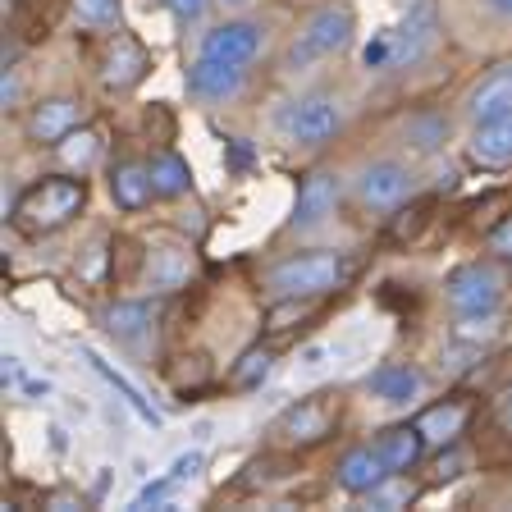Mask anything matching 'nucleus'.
I'll list each match as a JSON object with an SVG mask.
<instances>
[{
    "instance_id": "7c9ffc66",
    "label": "nucleus",
    "mask_w": 512,
    "mask_h": 512,
    "mask_svg": "<svg viewBox=\"0 0 512 512\" xmlns=\"http://www.w3.org/2000/svg\"><path fill=\"white\" fill-rule=\"evenodd\" d=\"M179 480L165 476V480H151V485H142V494L133 499V508H170V494Z\"/></svg>"
},
{
    "instance_id": "a211bd4d",
    "label": "nucleus",
    "mask_w": 512,
    "mask_h": 512,
    "mask_svg": "<svg viewBox=\"0 0 512 512\" xmlns=\"http://www.w3.org/2000/svg\"><path fill=\"white\" fill-rule=\"evenodd\" d=\"M375 448H380V458L389 471H412L421 462V453H426V435L416 426H394L375 439Z\"/></svg>"
},
{
    "instance_id": "4468645a",
    "label": "nucleus",
    "mask_w": 512,
    "mask_h": 512,
    "mask_svg": "<svg viewBox=\"0 0 512 512\" xmlns=\"http://www.w3.org/2000/svg\"><path fill=\"white\" fill-rule=\"evenodd\" d=\"M389 37H394V64H416L430 51V42H435V5L416 0L412 10H407L403 28L389 32Z\"/></svg>"
},
{
    "instance_id": "f03ea898",
    "label": "nucleus",
    "mask_w": 512,
    "mask_h": 512,
    "mask_svg": "<svg viewBox=\"0 0 512 512\" xmlns=\"http://www.w3.org/2000/svg\"><path fill=\"white\" fill-rule=\"evenodd\" d=\"M83 202H87L83 179H60V174H51V179L32 183V188L23 192L14 215H19V224L28 234H55V229H64V224L83 211Z\"/></svg>"
},
{
    "instance_id": "473e14b6",
    "label": "nucleus",
    "mask_w": 512,
    "mask_h": 512,
    "mask_svg": "<svg viewBox=\"0 0 512 512\" xmlns=\"http://www.w3.org/2000/svg\"><path fill=\"white\" fill-rule=\"evenodd\" d=\"M165 5H170V14L179 23H197L202 19V10H206V0H165Z\"/></svg>"
},
{
    "instance_id": "b1692460",
    "label": "nucleus",
    "mask_w": 512,
    "mask_h": 512,
    "mask_svg": "<svg viewBox=\"0 0 512 512\" xmlns=\"http://www.w3.org/2000/svg\"><path fill=\"white\" fill-rule=\"evenodd\" d=\"M270 371H275V348H247L234 362V371H229V384L252 394V389H261L270 380Z\"/></svg>"
},
{
    "instance_id": "cd10ccee",
    "label": "nucleus",
    "mask_w": 512,
    "mask_h": 512,
    "mask_svg": "<svg viewBox=\"0 0 512 512\" xmlns=\"http://www.w3.org/2000/svg\"><path fill=\"white\" fill-rule=\"evenodd\" d=\"M74 19L83 28H119V0H74Z\"/></svg>"
},
{
    "instance_id": "72a5a7b5",
    "label": "nucleus",
    "mask_w": 512,
    "mask_h": 512,
    "mask_svg": "<svg viewBox=\"0 0 512 512\" xmlns=\"http://www.w3.org/2000/svg\"><path fill=\"white\" fill-rule=\"evenodd\" d=\"M490 247H494L499 256H508V261H512V215H508V220H499V224L490 229Z\"/></svg>"
},
{
    "instance_id": "4be33fe9",
    "label": "nucleus",
    "mask_w": 512,
    "mask_h": 512,
    "mask_svg": "<svg viewBox=\"0 0 512 512\" xmlns=\"http://www.w3.org/2000/svg\"><path fill=\"white\" fill-rule=\"evenodd\" d=\"M106 334L115 339H138V334L151 330V302L147 298H133V302H110L106 316H101Z\"/></svg>"
},
{
    "instance_id": "9b49d317",
    "label": "nucleus",
    "mask_w": 512,
    "mask_h": 512,
    "mask_svg": "<svg viewBox=\"0 0 512 512\" xmlns=\"http://www.w3.org/2000/svg\"><path fill=\"white\" fill-rule=\"evenodd\" d=\"M238 87H243V64L197 55V64L188 69V92L202 101H229V96H238Z\"/></svg>"
},
{
    "instance_id": "dca6fc26",
    "label": "nucleus",
    "mask_w": 512,
    "mask_h": 512,
    "mask_svg": "<svg viewBox=\"0 0 512 512\" xmlns=\"http://www.w3.org/2000/svg\"><path fill=\"white\" fill-rule=\"evenodd\" d=\"M421 371L416 366H403V362H389V366H375L371 375H366V389H371L380 403L389 407H407L416 394H421Z\"/></svg>"
},
{
    "instance_id": "39448f33",
    "label": "nucleus",
    "mask_w": 512,
    "mask_h": 512,
    "mask_svg": "<svg viewBox=\"0 0 512 512\" xmlns=\"http://www.w3.org/2000/svg\"><path fill=\"white\" fill-rule=\"evenodd\" d=\"M357 197H362L366 211H394L412 197V170L398 160H371L357 174Z\"/></svg>"
},
{
    "instance_id": "c756f323",
    "label": "nucleus",
    "mask_w": 512,
    "mask_h": 512,
    "mask_svg": "<svg viewBox=\"0 0 512 512\" xmlns=\"http://www.w3.org/2000/svg\"><path fill=\"white\" fill-rule=\"evenodd\" d=\"M407 138H412V147H416V151H435L439 142L448 138V119H439V115L412 119V124H407Z\"/></svg>"
},
{
    "instance_id": "ddd939ff",
    "label": "nucleus",
    "mask_w": 512,
    "mask_h": 512,
    "mask_svg": "<svg viewBox=\"0 0 512 512\" xmlns=\"http://www.w3.org/2000/svg\"><path fill=\"white\" fill-rule=\"evenodd\" d=\"M147 69H151L147 51H142L133 37H115V46H110L106 60H101V87H106V92H128L133 83H142Z\"/></svg>"
},
{
    "instance_id": "0eeeda50",
    "label": "nucleus",
    "mask_w": 512,
    "mask_h": 512,
    "mask_svg": "<svg viewBox=\"0 0 512 512\" xmlns=\"http://www.w3.org/2000/svg\"><path fill=\"white\" fill-rule=\"evenodd\" d=\"M266 46V28L261 23H247V19H234V23H220L202 37V55L211 60H229V64H252Z\"/></svg>"
},
{
    "instance_id": "f3484780",
    "label": "nucleus",
    "mask_w": 512,
    "mask_h": 512,
    "mask_svg": "<svg viewBox=\"0 0 512 512\" xmlns=\"http://www.w3.org/2000/svg\"><path fill=\"white\" fill-rule=\"evenodd\" d=\"M110 197H115L119 211H142V206L156 197L151 165H138V160H119L115 170H110Z\"/></svg>"
},
{
    "instance_id": "ea45409f",
    "label": "nucleus",
    "mask_w": 512,
    "mask_h": 512,
    "mask_svg": "<svg viewBox=\"0 0 512 512\" xmlns=\"http://www.w3.org/2000/svg\"><path fill=\"white\" fill-rule=\"evenodd\" d=\"M220 5H229V10H243L247 0H220Z\"/></svg>"
},
{
    "instance_id": "7ed1b4c3",
    "label": "nucleus",
    "mask_w": 512,
    "mask_h": 512,
    "mask_svg": "<svg viewBox=\"0 0 512 512\" xmlns=\"http://www.w3.org/2000/svg\"><path fill=\"white\" fill-rule=\"evenodd\" d=\"M275 124L284 128L288 142H298V147H325L343 128V110L334 96H302V101H288L284 110L275 115Z\"/></svg>"
},
{
    "instance_id": "2f4dec72",
    "label": "nucleus",
    "mask_w": 512,
    "mask_h": 512,
    "mask_svg": "<svg viewBox=\"0 0 512 512\" xmlns=\"http://www.w3.org/2000/svg\"><path fill=\"white\" fill-rule=\"evenodd\" d=\"M202 467H206V453H202V448H188V453H179V458H174L170 476L183 485V480H197V471H202Z\"/></svg>"
},
{
    "instance_id": "a878e982",
    "label": "nucleus",
    "mask_w": 512,
    "mask_h": 512,
    "mask_svg": "<svg viewBox=\"0 0 512 512\" xmlns=\"http://www.w3.org/2000/svg\"><path fill=\"white\" fill-rule=\"evenodd\" d=\"M55 151H60V160L69 165V170H87V165L101 156V133H96V128H83V124H78L74 133H69V138H64Z\"/></svg>"
},
{
    "instance_id": "c9c22d12",
    "label": "nucleus",
    "mask_w": 512,
    "mask_h": 512,
    "mask_svg": "<svg viewBox=\"0 0 512 512\" xmlns=\"http://www.w3.org/2000/svg\"><path fill=\"white\" fill-rule=\"evenodd\" d=\"M51 508L55 512H74V508H83V499H74V494H51Z\"/></svg>"
},
{
    "instance_id": "f8f14e48",
    "label": "nucleus",
    "mask_w": 512,
    "mask_h": 512,
    "mask_svg": "<svg viewBox=\"0 0 512 512\" xmlns=\"http://www.w3.org/2000/svg\"><path fill=\"white\" fill-rule=\"evenodd\" d=\"M467 115L476 119V124H490V119L512 115V64H499V69H490V74L471 87Z\"/></svg>"
},
{
    "instance_id": "f257e3e1",
    "label": "nucleus",
    "mask_w": 512,
    "mask_h": 512,
    "mask_svg": "<svg viewBox=\"0 0 512 512\" xmlns=\"http://www.w3.org/2000/svg\"><path fill=\"white\" fill-rule=\"evenodd\" d=\"M348 275L352 266L343 252H298L266 270V288L284 302H298V298H320L330 288H343Z\"/></svg>"
},
{
    "instance_id": "393cba45",
    "label": "nucleus",
    "mask_w": 512,
    "mask_h": 512,
    "mask_svg": "<svg viewBox=\"0 0 512 512\" xmlns=\"http://www.w3.org/2000/svg\"><path fill=\"white\" fill-rule=\"evenodd\" d=\"M151 183H156V197H183L188 183H192V174L179 156L160 151V156H151Z\"/></svg>"
},
{
    "instance_id": "58836bf2",
    "label": "nucleus",
    "mask_w": 512,
    "mask_h": 512,
    "mask_svg": "<svg viewBox=\"0 0 512 512\" xmlns=\"http://www.w3.org/2000/svg\"><path fill=\"white\" fill-rule=\"evenodd\" d=\"M503 426L512 430V394H508V403H503Z\"/></svg>"
},
{
    "instance_id": "6ab92c4d",
    "label": "nucleus",
    "mask_w": 512,
    "mask_h": 512,
    "mask_svg": "<svg viewBox=\"0 0 512 512\" xmlns=\"http://www.w3.org/2000/svg\"><path fill=\"white\" fill-rule=\"evenodd\" d=\"M192 279V256L179 252V247H156L147 261V288H156V293H174V288H183Z\"/></svg>"
},
{
    "instance_id": "f704fd0d",
    "label": "nucleus",
    "mask_w": 512,
    "mask_h": 512,
    "mask_svg": "<svg viewBox=\"0 0 512 512\" xmlns=\"http://www.w3.org/2000/svg\"><path fill=\"white\" fill-rule=\"evenodd\" d=\"M19 96H23L19 74H14V69H5V78H0V101H5V110H14V106H19Z\"/></svg>"
},
{
    "instance_id": "423d86ee",
    "label": "nucleus",
    "mask_w": 512,
    "mask_h": 512,
    "mask_svg": "<svg viewBox=\"0 0 512 512\" xmlns=\"http://www.w3.org/2000/svg\"><path fill=\"white\" fill-rule=\"evenodd\" d=\"M343 197V179L334 170H311L307 179L298 183V202H293V215H288V224L293 229H311V224L330 220L334 206H339Z\"/></svg>"
},
{
    "instance_id": "20e7f679",
    "label": "nucleus",
    "mask_w": 512,
    "mask_h": 512,
    "mask_svg": "<svg viewBox=\"0 0 512 512\" xmlns=\"http://www.w3.org/2000/svg\"><path fill=\"white\" fill-rule=\"evenodd\" d=\"M448 307L467 316V311H499L503 302V275L490 266V261H471V266H458L444 284Z\"/></svg>"
},
{
    "instance_id": "6e6552de",
    "label": "nucleus",
    "mask_w": 512,
    "mask_h": 512,
    "mask_svg": "<svg viewBox=\"0 0 512 512\" xmlns=\"http://www.w3.org/2000/svg\"><path fill=\"white\" fill-rule=\"evenodd\" d=\"M83 115H87L83 101H74V96H46V101H37L28 115V138L46 142V147H60V142L83 124Z\"/></svg>"
},
{
    "instance_id": "1a4fd4ad",
    "label": "nucleus",
    "mask_w": 512,
    "mask_h": 512,
    "mask_svg": "<svg viewBox=\"0 0 512 512\" xmlns=\"http://www.w3.org/2000/svg\"><path fill=\"white\" fill-rule=\"evenodd\" d=\"M352 42V10L348 5H325L302 28V55H334Z\"/></svg>"
},
{
    "instance_id": "2eb2a0df",
    "label": "nucleus",
    "mask_w": 512,
    "mask_h": 512,
    "mask_svg": "<svg viewBox=\"0 0 512 512\" xmlns=\"http://www.w3.org/2000/svg\"><path fill=\"white\" fill-rule=\"evenodd\" d=\"M384 476H389V467H384V458H380V448L375 444L348 448V453L339 458V467H334L339 490H348V494H371Z\"/></svg>"
},
{
    "instance_id": "c85d7f7f",
    "label": "nucleus",
    "mask_w": 512,
    "mask_h": 512,
    "mask_svg": "<svg viewBox=\"0 0 512 512\" xmlns=\"http://www.w3.org/2000/svg\"><path fill=\"white\" fill-rule=\"evenodd\" d=\"M366 499H371V508L394 512V508H403V503H412V485H407V480H398V471H389V476H384L380 485L366 494Z\"/></svg>"
},
{
    "instance_id": "bb28decb",
    "label": "nucleus",
    "mask_w": 512,
    "mask_h": 512,
    "mask_svg": "<svg viewBox=\"0 0 512 512\" xmlns=\"http://www.w3.org/2000/svg\"><path fill=\"white\" fill-rule=\"evenodd\" d=\"M499 339V311H467L453 325V343H467V348H480V343Z\"/></svg>"
},
{
    "instance_id": "aec40b11",
    "label": "nucleus",
    "mask_w": 512,
    "mask_h": 512,
    "mask_svg": "<svg viewBox=\"0 0 512 512\" xmlns=\"http://www.w3.org/2000/svg\"><path fill=\"white\" fill-rule=\"evenodd\" d=\"M471 160H480V165H512V115L490 119V124H476Z\"/></svg>"
},
{
    "instance_id": "4c0bfd02",
    "label": "nucleus",
    "mask_w": 512,
    "mask_h": 512,
    "mask_svg": "<svg viewBox=\"0 0 512 512\" xmlns=\"http://www.w3.org/2000/svg\"><path fill=\"white\" fill-rule=\"evenodd\" d=\"M490 10L503 14V19H512V0H490Z\"/></svg>"
},
{
    "instance_id": "e433bc0d",
    "label": "nucleus",
    "mask_w": 512,
    "mask_h": 512,
    "mask_svg": "<svg viewBox=\"0 0 512 512\" xmlns=\"http://www.w3.org/2000/svg\"><path fill=\"white\" fill-rule=\"evenodd\" d=\"M23 389H28V394H51V384H46V380H28V384H23Z\"/></svg>"
},
{
    "instance_id": "412c9836",
    "label": "nucleus",
    "mask_w": 512,
    "mask_h": 512,
    "mask_svg": "<svg viewBox=\"0 0 512 512\" xmlns=\"http://www.w3.org/2000/svg\"><path fill=\"white\" fill-rule=\"evenodd\" d=\"M83 357H87V362H92V371L101 375V380H106L110 389H115V394L124 398V403L133 407V412L142 416V421H147V426H160V412L147 403V398H142V389H138V384H133V380H128L124 371H115V366H110L106 357H101V352H92V348H83Z\"/></svg>"
},
{
    "instance_id": "9d476101",
    "label": "nucleus",
    "mask_w": 512,
    "mask_h": 512,
    "mask_svg": "<svg viewBox=\"0 0 512 512\" xmlns=\"http://www.w3.org/2000/svg\"><path fill=\"white\" fill-rule=\"evenodd\" d=\"M330 426H334L330 407L320 403V398H302V403H293L279 416L275 435L284 439V444H320V439L330 435Z\"/></svg>"
},
{
    "instance_id": "5701e85b",
    "label": "nucleus",
    "mask_w": 512,
    "mask_h": 512,
    "mask_svg": "<svg viewBox=\"0 0 512 512\" xmlns=\"http://www.w3.org/2000/svg\"><path fill=\"white\" fill-rule=\"evenodd\" d=\"M462 426H467V412H462L458 403H439V407H430V412H421V421H416V430L426 435V444H453V439L462 435Z\"/></svg>"
}]
</instances>
